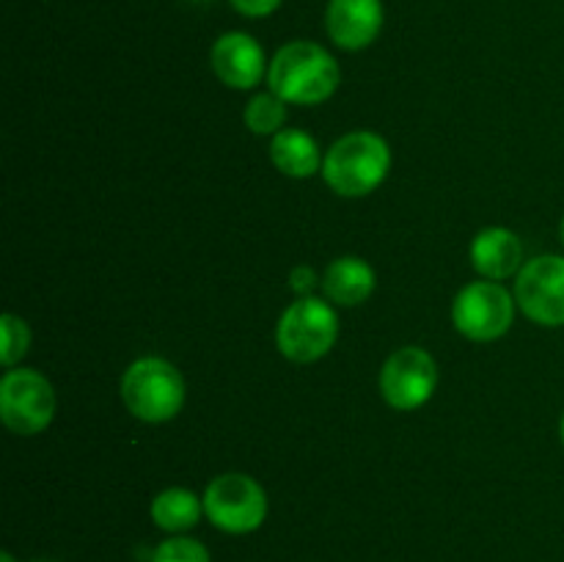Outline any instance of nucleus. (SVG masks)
Returning a JSON list of instances; mask_svg holds the SVG:
<instances>
[{"label":"nucleus","mask_w":564,"mask_h":562,"mask_svg":"<svg viewBox=\"0 0 564 562\" xmlns=\"http://www.w3.org/2000/svg\"><path fill=\"white\" fill-rule=\"evenodd\" d=\"M270 91L286 105H319L341 83L339 64L317 42H290L268 64Z\"/></svg>","instance_id":"1"},{"label":"nucleus","mask_w":564,"mask_h":562,"mask_svg":"<svg viewBox=\"0 0 564 562\" xmlns=\"http://www.w3.org/2000/svg\"><path fill=\"white\" fill-rule=\"evenodd\" d=\"M391 169V149L380 136L367 130L347 132L323 160V176L334 193L345 198L369 196L383 185Z\"/></svg>","instance_id":"2"},{"label":"nucleus","mask_w":564,"mask_h":562,"mask_svg":"<svg viewBox=\"0 0 564 562\" xmlns=\"http://www.w3.org/2000/svg\"><path fill=\"white\" fill-rule=\"evenodd\" d=\"M121 400L141 422L163 424L185 406V378L165 358H138L121 378Z\"/></svg>","instance_id":"3"},{"label":"nucleus","mask_w":564,"mask_h":562,"mask_svg":"<svg viewBox=\"0 0 564 562\" xmlns=\"http://www.w3.org/2000/svg\"><path fill=\"white\" fill-rule=\"evenodd\" d=\"M339 336V317L323 298H297L286 312L281 314L275 328V345L281 356L295 364H312L330 353Z\"/></svg>","instance_id":"4"},{"label":"nucleus","mask_w":564,"mask_h":562,"mask_svg":"<svg viewBox=\"0 0 564 562\" xmlns=\"http://www.w3.org/2000/svg\"><path fill=\"white\" fill-rule=\"evenodd\" d=\"M204 516L226 534L257 532L268 518V494L251 474H220L204 490Z\"/></svg>","instance_id":"5"},{"label":"nucleus","mask_w":564,"mask_h":562,"mask_svg":"<svg viewBox=\"0 0 564 562\" xmlns=\"http://www.w3.org/2000/svg\"><path fill=\"white\" fill-rule=\"evenodd\" d=\"M516 295L499 281H471L452 303L455 328L471 342H494L510 331L516 320Z\"/></svg>","instance_id":"6"},{"label":"nucleus","mask_w":564,"mask_h":562,"mask_svg":"<svg viewBox=\"0 0 564 562\" xmlns=\"http://www.w3.org/2000/svg\"><path fill=\"white\" fill-rule=\"evenodd\" d=\"M53 383L36 369H9L0 380V419L17 435H36L53 422Z\"/></svg>","instance_id":"7"},{"label":"nucleus","mask_w":564,"mask_h":562,"mask_svg":"<svg viewBox=\"0 0 564 562\" xmlns=\"http://www.w3.org/2000/svg\"><path fill=\"white\" fill-rule=\"evenodd\" d=\"M438 389V364L424 347H400L380 369V395L397 411H416Z\"/></svg>","instance_id":"8"},{"label":"nucleus","mask_w":564,"mask_h":562,"mask_svg":"<svg viewBox=\"0 0 564 562\" xmlns=\"http://www.w3.org/2000/svg\"><path fill=\"white\" fill-rule=\"evenodd\" d=\"M516 303L532 323L564 325V257L543 253L529 259L516 281Z\"/></svg>","instance_id":"9"},{"label":"nucleus","mask_w":564,"mask_h":562,"mask_svg":"<svg viewBox=\"0 0 564 562\" xmlns=\"http://www.w3.org/2000/svg\"><path fill=\"white\" fill-rule=\"evenodd\" d=\"M213 72L224 86L248 91L264 77V50L253 36L242 31H229L213 44Z\"/></svg>","instance_id":"10"},{"label":"nucleus","mask_w":564,"mask_h":562,"mask_svg":"<svg viewBox=\"0 0 564 562\" xmlns=\"http://www.w3.org/2000/svg\"><path fill=\"white\" fill-rule=\"evenodd\" d=\"M383 17L380 0H328L325 31L336 47L356 53L380 36Z\"/></svg>","instance_id":"11"},{"label":"nucleus","mask_w":564,"mask_h":562,"mask_svg":"<svg viewBox=\"0 0 564 562\" xmlns=\"http://www.w3.org/2000/svg\"><path fill=\"white\" fill-rule=\"evenodd\" d=\"M471 262L482 279H510L523 268V242L518 240L516 231L505 229V226H490L474 237Z\"/></svg>","instance_id":"12"},{"label":"nucleus","mask_w":564,"mask_h":562,"mask_svg":"<svg viewBox=\"0 0 564 562\" xmlns=\"http://www.w3.org/2000/svg\"><path fill=\"white\" fill-rule=\"evenodd\" d=\"M378 275L361 257H339L323 275V292L336 306H358L375 292Z\"/></svg>","instance_id":"13"},{"label":"nucleus","mask_w":564,"mask_h":562,"mask_svg":"<svg viewBox=\"0 0 564 562\" xmlns=\"http://www.w3.org/2000/svg\"><path fill=\"white\" fill-rule=\"evenodd\" d=\"M270 160H273V165L284 176L306 180V176H314L317 171H323L325 158L319 154L317 141H314L308 132L284 127L279 136H273V143H270Z\"/></svg>","instance_id":"14"},{"label":"nucleus","mask_w":564,"mask_h":562,"mask_svg":"<svg viewBox=\"0 0 564 562\" xmlns=\"http://www.w3.org/2000/svg\"><path fill=\"white\" fill-rule=\"evenodd\" d=\"M152 521L158 523L163 532L182 534L191 532L204 516V499H198L193 490L187 488H169L163 494L154 496L152 501Z\"/></svg>","instance_id":"15"},{"label":"nucleus","mask_w":564,"mask_h":562,"mask_svg":"<svg viewBox=\"0 0 564 562\" xmlns=\"http://www.w3.org/2000/svg\"><path fill=\"white\" fill-rule=\"evenodd\" d=\"M246 125L253 136H279L286 125V102L279 94H257L246 105Z\"/></svg>","instance_id":"16"},{"label":"nucleus","mask_w":564,"mask_h":562,"mask_svg":"<svg viewBox=\"0 0 564 562\" xmlns=\"http://www.w3.org/2000/svg\"><path fill=\"white\" fill-rule=\"evenodd\" d=\"M0 325H3L0 361H3V367L14 369V364L20 361V358L28 353V347H31V328H28L25 320L17 317V314H3Z\"/></svg>","instance_id":"17"},{"label":"nucleus","mask_w":564,"mask_h":562,"mask_svg":"<svg viewBox=\"0 0 564 562\" xmlns=\"http://www.w3.org/2000/svg\"><path fill=\"white\" fill-rule=\"evenodd\" d=\"M152 562H213L209 560L207 545L198 543V540L185 538V534H174V538L163 540V543L154 549Z\"/></svg>","instance_id":"18"},{"label":"nucleus","mask_w":564,"mask_h":562,"mask_svg":"<svg viewBox=\"0 0 564 562\" xmlns=\"http://www.w3.org/2000/svg\"><path fill=\"white\" fill-rule=\"evenodd\" d=\"M231 9L242 17H251V20H259V17L273 14L281 6V0H229Z\"/></svg>","instance_id":"19"},{"label":"nucleus","mask_w":564,"mask_h":562,"mask_svg":"<svg viewBox=\"0 0 564 562\" xmlns=\"http://www.w3.org/2000/svg\"><path fill=\"white\" fill-rule=\"evenodd\" d=\"M317 284H323V281H317V273H314L312 268H306V264H301V268L292 270L290 287H292V290H295L301 298L312 295V290H314V287H317Z\"/></svg>","instance_id":"20"},{"label":"nucleus","mask_w":564,"mask_h":562,"mask_svg":"<svg viewBox=\"0 0 564 562\" xmlns=\"http://www.w3.org/2000/svg\"><path fill=\"white\" fill-rule=\"evenodd\" d=\"M0 562H17V560L9 554V551H3V554H0Z\"/></svg>","instance_id":"21"},{"label":"nucleus","mask_w":564,"mask_h":562,"mask_svg":"<svg viewBox=\"0 0 564 562\" xmlns=\"http://www.w3.org/2000/svg\"><path fill=\"white\" fill-rule=\"evenodd\" d=\"M560 237H562V246H564V218H562V226H560Z\"/></svg>","instance_id":"22"},{"label":"nucleus","mask_w":564,"mask_h":562,"mask_svg":"<svg viewBox=\"0 0 564 562\" xmlns=\"http://www.w3.org/2000/svg\"><path fill=\"white\" fill-rule=\"evenodd\" d=\"M560 433H562V444H564V417H562V424H560Z\"/></svg>","instance_id":"23"},{"label":"nucleus","mask_w":564,"mask_h":562,"mask_svg":"<svg viewBox=\"0 0 564 562\" xmlns=\"http://www.w3.org/2000/svg\"><path fill=\"white\" fill-rule=\"evenodd\" d=\"M33 562H53V560H33Z\"/></svg>","instance_id":"24"}]
</instances>
